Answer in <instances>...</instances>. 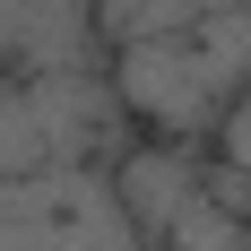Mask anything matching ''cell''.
<instances>
[{
	"mask_svg": "<svg viewBox=\"0 0 251 251\" xmlns=\"http://www.w3.org/2000/svg\"><path fill=\"white\" fill-rule=\"evenodd\" d=\"M113 96H122V113L148 122L165 148H182V139H217L226 113L251 96V9L208 0L200 26L113 52Z\"/></svg>",
	"mask_w": 251,
	"mask_h": 251,
	"instance_id": "1",
	"label": "cell"
},
{
	"mask_svg": "<svg viewBox=\"0 0 251 251\" xmlns=\"http://www.w3.org/2000/svg\"><path fill=\"white\" fill-rule=\"evenodd\" d=\"M217 165H226L234 182H251V96L226 113V130H217Z\"/></svg>",
	"mask_w": 251,
	"mask_h": 251,
	"instance_id": "5",
	"label": "cell"
},
{
	"mask_svg": "<svg viewBox=\"0 0 251 251\" xmlns=\"http://www.w3.org/2000/svg\"><path fill=\"white\" fill-rule=\"evenodd\" d=\"M0 78H113V44L87 0H0Z\"/></svg>",
	"mask_w": 251,
	"mask_h": 251,
	"instance_id": "4",
	"label": "cell"
},
{
	"mask_svg": "<svg viewBox=\"0 0 251 251\" xmlns=\"http://www.w3.org/2000/svg\"><path fill=\"white\" fill-rule=\"evenodd\" d=\"M130 113L113 78H0V182L44 174H122Z\"/></svg>",
	"mask_w": 251,
	"mask_h": 251,
	"instance_id": "2",
	"label": "cell"
},
{
	"mask_svg": "<svg viewBox=\"0 0 251 251\" xmlns=\"http://www.w3.org/2000/svg\"><path fill=\"white\" fill-rule=\"evenodd\" d=\"M0 251H156L113 174L0 182Z\"/></svg>",
	"mask_w": 251,
	"mask_h": 251,
	"instance_id": "3",
	"label": "cell"
}]
</instances>
